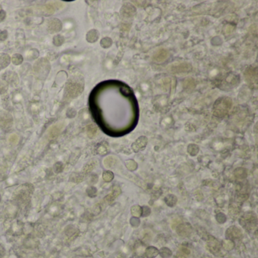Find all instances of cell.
Returning <instances> with one entry per match:
<instances>
[{
	"instance_id": "1",
	"label": "cell",
	"mask_w": 258,
	"mask_h": 258,
	"mask_svg": "<svg viewBox=\"0 0 258 258\" xmlns=\"http://www.w3.org/2000/svg\"><path fill=\"white\" fill-rule=\"evenodd\" d=\"M93 117L108 111V116L120 124L121 133L132 130L138 120V102L129 86L118 80H108L99 84L90 96Z\"/></svg>"
},
{
	"instance_id": "2",
	"label": "cell",
	"mask_w": 258,
	"mask_h": 258,
	"mask_svg": "<svg viewBox=\"0 0 258 258\" xmlns=\"http://www.w3.org/2000/svg\"><path fill=\"white\" fill-rule=\"evenodd\" d=\"M83 80L78 76L72 77L67 83L65 89V98L66 99H74L80 95L83 90Z\"/></svg>"
},
{
	"instance_id": "3",
	"label": "cell",
	"mask_w": 258,
	"mask_h": 258,
	"mask_svg": "<svg viewBox=\"0 0 258 258\" xmlns=\"http://www.w3.org/2000/svg\"><path fill=\"white\" fill-rule=\"evenodd\" d=\"M34 71L36 74L39 79H44L46 77L50 71V64L45 58H41L34 65Z\"/></svg>"
},
{
	"instance_id": "4",
	"label": "cell",
	"mask_w": 258,
	"mask_h": 258,
	"mask_svg": "<svg viewBox=\"0 0 258 258\" xmlns=\"http://www.w3.org/2000/svg\"><path fill=\"white\" fill-rule=\"evenodd\" d=\"M48 31L51 33L59 32L62 28V24L58 18H52L48 23Z\"/></svg>"
},
{
	"instance_id": "5",
	"label": "cell",
	"mask_w": 258,
	"mask_h": 258,
	"mask_svg": "<svg viewBox=\"0 0 258 258\" xmlns=\"http://www.w3.org/2000/svg\"><path fill=\"white\" fill-rule=\"evenodd\" d=\"M147 144V139L145 136H142L139 139H138L136 140V142H134V144L132 145V149L135 152H139V150H142V149H144Z\"/></svg>"
},
{
	"instance_id": "6",
	"label": "cell",
	"mask_w": 258,
	"mask_h": 258,
	"mask_svg": "<svg viewBox=\"0 0 258 258\" xmlns=\"http://www.w3.org/2000/svg\"><path fill=\"white\" fill-rule=\"evenodd\" d=\"M168 56V52L165 49H160L157 51L153 56V59L158 62H161L164 61Z\"/></svg>"
},
{
	"instance_id": "7",
	"label": "cell",
	"mask_w": 258,
	"mask_h": 258,
	"mask_svg": "<svg viewBox=\"0 0 258 258\" xmlns=\"http://www.w3.org/2000/svg\"><path fill=\"white\" fill-rule=\"evenodd\" d=\"M2 79L5 81V82H8L11 84H17L18 82V76H17L16 74L12 72H7L5 74H4L3 76H2Z\"/></svg>"
},
{
	"instance_id": "8",
	"label": "cell",
	"mask_w": 258,
	"mask_h": 258,
	"mask_svg": "<svg viewBox=\"0 0 258 258\" xmlns=\"http://www.w3.org/2000/svg\"><path fill=\"white\" fill-rule=\"evenodd\" d=\"M10 57L9 55L5 53L0 54V70L3 69L8 66L10 63Z\"/></svg>"
},
{
	"instance_id": "9",
	"label": "cell",
	"mask_w": 258,
	"mask_h": 258,
	"mask_svg": "<svg viewBox=\"0 0 258 258\" xmlns=\"http://www.w3.org/2000/svg\"><path fill=\"white\" fill-rule=\"evenodd\" d=\"M120 192H120V187H118V186L115 187L113 189V192H112V194L108 195L106 197L107 201H108V202H112L117 197L118 195L120 194Z\"/></svg>"
},
{
	"instance_id": "10",
	"label": "cell",
	"mask_w": 258,
	"mask_h": 258,
	"mask_svg": "<svg viewBox=\"0 0 258 258\" xmlns=\"http://www.w3.org/2000/svg\"><path fill=\"white\" fill-rule=\"evenodd\" d=\"M42 12H43L44 14H45V15H52V14H53L54 11H55V5H53V4H48V5H45L42 7Z\"/></svg>"
},
{
	"instance_id": "11",
	"label": "cell",
	"mask_w": 258,
	"mask_h": 258,
	"mask_svg": "<svg viewBox=\"0 0 258 258\" xmlns=\"http://www.w3.org/2000/svg\"><path fill=\"white\" fill-rule=\"evenodd\" d=\"M99 38V34L96 30H90L87 33L86 36V39L89 42H94L97 40V39Z\"/></svg>"
},
{
	"instance_id": "12",
	"label": "cell",
	"mask_w": 258,
	"mask_h": 258,
	"mask_svg": "<svg viewBox=\"0 0 258 258\" xmlns=\"http://www.w3.org/2000/svg\"><path fill=\"white\" fill-rule=\"evenodd\" d=\"M65 42V38L63 36L56 35L53 38V43L55 46H61Z\"/></svg>"
},
{
	"instance_id": "13",
	"label": "cell",
	"mask_w": 258,
	"mask_h": 258,
	"mask_svg": "<svg viewBox=\"0 0 258 258\" xmlns=\"http://www.w3.org/2000/svg\"><path fill=\"white\" fill-rule=\"evenodd\" d=\"M11 61L14 65H19L23 62V57L20 54H15L11 58Z\"/></svg>"
},
{
	"instance_id": "14",
	"label": "cell",
	"mask_w": 258,
	"mask_h": 258,
	"mask_svg": "<svg viewBox=\"0 0 258 258\" xmlns=\"http://www.w3.org/2000/svg\"><path fill=\"white\" fill-rule=\"evenodd\" d=\"M131 212H132V215L136 216H141V213H142V210H141V207L139 205H134L132 208H131Z\"/></svg>"
},
{
	"instance_id": "15",
	"label": "cell",
	"mask_w": 258,
	"mask_h": 258,
	"mask_svg": "<svg viewBox=\"0 0 258 258\" xmlns=\"http://www.w3.org/2000/svg\"><path fill=\"white\" fill-rule=\"evenodd\" d=\"M87 133L89 136L90 137H93L95 136V134L96 133V128L93 126V125H89L87 127Z\"/></svg>"
},
{
	"instance_id": "16",
	"label": "cell",
	"mask_w": 258,
	"mask_h": 258,
	"mask_svg": "<svg viewBox=\"0 0 258 258\" xmlns=\"http://www.w3.org/2000/svg\"><path fill=\"white\" fill-rule=\"evenodd\" d=\"M173 201L176 202V198L173 195H169L165 198V201H166V204L169 205V206H170V203L171 202H173Z\"/></svg>"
},
{
	"instance_id": "17",
	"label": "cell",
	"mask_w": 258,
	"mask_h": 258,
	"mask_svg": "<svg viewBox=\"0 0 258 258\" xmlns=\"http://www.w3.org/2000/svg\"><path fill=\"white\" fill-rule=\"evenodd\" d=\"M113 178H114V174L112 173H111V172H109V171H107V172H105V173H104L103 179H105V181H107V182L111 181Z\"/></svg>"
},
{
	"instance_id": "18",
	"label": "cell",
	"mask_w": 258,
	"mask_h": 258,
	"mask_svg": "<svg viewBox=\"0 0 258 258\" xmlns=\"http://www.w3.org/2000/svg\"><path fill=\"white\" fill-rule=\"evenodd\" d=\"M7 88H8L7 83L5 81L1 80V79H0V93L5 92L7 90Z\"/></svg>"
},
{
	"instance_id": "19",
	"label": "cell",
	"mask_w": 258,
	"mask_h": 258,
	"mask_svg": "<svg viewBox=\"0 0 258 258\" xmlns=\"http://www.w3.org/2000/svg\"><path fill=\"white\" fill-rule=\"evenodd\" d=\"M8 38V32L6 30H0V41H5Z\"/></svg>"
},
{
	"instance_id": "20",
	"label": "cell",
	"mask_w": 258,
	"mask_h": 258,
	"mask_svg": "<svg viewBox=\"0 0 258 258\" xmlns=\"http://www.w3.org/2000/svg\"><path fill=\"white\" fill-rule=\"evenodd\" d=\"M5 15H6L5 11H3V10H1V11H0V22H2V21L5 19Z\"/></svg>"
},
{
	"instance_id": "21",
	"label": "cell",
	"mask_w": 258,
	"mask_h": 258,
	"mask_svg": "<svg viewBox=\"0 0 258 258\" xmlns=\"http://www.w3.org/2000/svg\"><path fill=\"white\" fill-rule=\"evenodd\" d=\"M2 10V7H1V5H0V11Z\"/></svg>"
}]
</instances>
